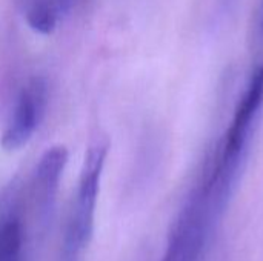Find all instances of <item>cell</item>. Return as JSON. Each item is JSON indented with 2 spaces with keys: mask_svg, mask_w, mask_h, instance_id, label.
Returning a JSON list of instances; mask_svg holds the SVG:
<instances>
[{
  "mask_svg": "<svg viewBox=\"0 0 263 261\" xmlns=\"http://www.w3.org/2000/svg\"><path fill=\"white\" fill-rule=\"evenodd\" d=\"M106 154L108 142L105 138L96 140L88 148L65 229L62 261H80L82 252L88 248L92 238L96 208Z\"/></svg>",
  "mask_w": 263,
  "mask_h": 261,
  "instance_id": "1",
  "label": "cell"
},
{
  "mask_svg": "<svg viewBox=\"0 0 263 261\" xmlns=\"http://www.w3.org/2000/svg\"><path fill=\"white\" fill-rule=\"evenodd\" d=\"M48 105V86L42 77L31 78L18 92L11 117L2 134L0 145L12 152L23 148L39 129Z\"/></svg>",
  "mask_w": 263,
  "mask_h": 261,
  "instance_id": "2",
  "label": "cell"
},
{
  "mask_svg": "<svg viewBox=\"0 0 263 261\" xmlns=\"http://www.w3.org/2000/svg\"><path fill=\"white\" fill-rule=\"evenodd\" d=\"M68 163V149L62 145L48 148L40 157L32 183V194L37 209L48 214L55 202L60 178Z\"/></svg>",
  "mask_w": 263,
  "mask_h": 261,
  "instance_id": "3",
  "label": "cell"
},
{
  "mask_svg": "<svg viewBox=\"0 0 263 261\" xmlns=\"http://www.w3.org/2000/svg\"><path fill=\"white\" fill-rule=\"evenodd\" d=\"M23 12L29 28L42 35L55 29L60 8L55 0H23Z\"/></svg>",
  "mask_w": 263,
  "mask_h": 261,
  "instance_id": "4",
  "label": "cell"
},
{
  "mask_svg": "<svg viewBox=\"0 0 263 261\" xmlns=\"http://www.w3.org/2000/svg\"><path fill=\"white\" fill-rule=\"evenodd\" d=\"M23 229L17 218L5 220L0 225V261H20Z\"/></svg>",
  "mask_w": 263,
  "mask_h": 261,
  "instance_id": "5",
  "label": "cell"
},
{
  "mask_svg": "<svg viewBox=\"0 0 263 261\" xmlns=\"http://www.w3.org/2000/svg\"><path fill=\"white\" fill-rule=\"evenodd\" d=\"M55 2L60 8V12H68L72 8V5L76 3V0H55Z\"/></svg>",
  "mask_w": 263,
  "mask_h": 261,
  "instance_id": "6",
  "label": "cell"
},
{
  "mask_svg": "<svg viewBox=\"0 0 263 261\" xmlns=\"http://www.w3.org/2000/svg\"><path fill=\"white\" fill-rule=\"evenodd\" d=\"M257 28H259V37L263 42V0L260 3V9H259V22H257Z\"/></svg>",
  "mask_w": 263,
  "mask_h": 261,
  "instance_id": "7",
  "label": "cell"
},
{
  "mask_svg": "<svg viewBox=\"0 0 263 261\" xmlns=\"http://www.w3.org/2000/svg\"><path fill=\"white\" fill-rule=\"evenodd\" d=\"M227 2H228V0H227Z\"/></svg>",
  "mask_w": 263,
  "mask_h": 261,
  "instance_id": "8",
  "label": "cell"
}]
</instances>
